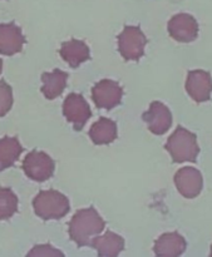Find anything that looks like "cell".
I'll use <instances>...</instances> for the list:
<instances>
[{
	"label": "cell",
	"instance_id": "obj_10",
	"mask_svg": "<svg viewBox=\"0 0 212 257\" xmlns=\"http://www.w3.org/2000/svg\"><path fill=\"white\" fill-rule=\"evenodd\" d=\"M175 185L185 198H195L203 187L202 175L193 167H183L175 175Z\"/></svg>",
	"mask_w": 212,
	"mask_h": 257
},
{
	"label": "cell",
	"instance_id": "obj_6",
	"mask_svg": "<svg viewBox=\"0 0 212 257\" xmlns=\"http://www.w3.org/2000/svg\"><path fill=\"white\" fill-rule=\"evenodd\" d=\"M123 97V89L117 82L111 79H103L98 82L92 89V99L97 108L112 109L121 104Z\"/></svg>",
	"mask_w": 212,
	"mask_h": 257
},
{
	"label": "cell",
	"instance_id": "obj_3",
	"mask_svg": "<svg viewBox=\"0 0 212 257\" xmlns=\"http://www.w3.org/2000/svg\"><path fill=\"white\" fill-rule=\"evenodd\" d=\"M34 212L43 220H60L70 210L69 201L63 193L54 190L42 191L33 201Z\"/></svg>",
	"mask_w": 212,
	"mask_h": 257
},
{
	"label": "cell",
	"instance_id": "obj_11",
	"mask_svg": "<svg viewBox=\"0 0 212 257\" xmlns=\"http://www.w3.org/2000/svg\"><path fill=\"white\" fill-rule=\"evenodd\" d=\"M186 90L195 102L203 103L210 100L212 93V78L210 73L205 70L188 72Z\"/></svg>",
	"mask_w": 212,
	"mask_h": 257
},
{
	"label": "cell",
	"instance_id": "obj_15",
	"mask_svg": "<svg viewBox=\"0 0 212 257\" xmlns=\"http://www.w3.org/2000/svg\"><path fill=\"white\" fill-rule=\"evenodd\" d=\"M90 246L97 250L99 256L115 257L120 255L125 248V240L117 233L108 231L103 236L93 238Z\"/></svg>",
	"mask_w": 212,
	"mask_h": 257
},
{
	"label": "cell",
	"instance_id": "obj_19",
	"mask_svg": "<svg viewBox=\"0 0 212 257\" xmlns=\"http://www.w3.org/2000/svg\"><path fill=\"white\" fill-rule=\"evenodd\" d=\"M18 211V197L10 188L0 187V221L9 220Z\"/></svg>",
	"mask_w": 212,
	"mask_h": 257
},
{
	"label": "cell",
	"instance_id": "obj_9",
	"mask_svg": "<svg viewBox=\"0 0 212 257\" xmlns=\"http://www.w3.org/2000/svg\"><path fill=\"white\" fill-rule=\"evenodd\" d=\"M143 120L147 123V127L153 135L162 136L172 125V113L167 105L161 102H152L150 109L143 113Z\"/></svg>",
	"mask_w": 212,
	"mask_h": 257
},
{
	"label": "cell",
	"instance_id": "obj_1",
	"mask_svg": "<svg viewBox=\"0 0 212 257\" xmlns=\"http://www.w3.org/2000/svg\"><path fill=\"white\" fill-rule=\"evenodd\" d=\"M105 227V222L94 208L79 210L69 222L70 240L79 247L90 246L93 238L97 237Z\"/></svg>",
	"mask_w": 212,
	"mask_h": 257
},
{
	"label": "cell",
	"instance_id": "obj_17",
	"mask_svg": "<svg viewBox=\"0 0 212 257\" xmlns=\"http://www.w3.org/2000/svg\"><path fill=\"white\" fill-rule=\"evenodd\" d=\"M89 137L94 145H110L117 138V124L112 119L100 118L90 127Z\"/></svg>",
	"mask_w": 212,
	"mask_h": 257
},
{
	"label": "cell",
	"instance_id": "obj_14",
	"mask_svg": "<svg viewBox=\"0 0 212 257\" xmlns=\"http://www.w3.org/2000/svg\"><path fill=\"white\" fill-rule=\"evenodd\" d=\"M59 54L70 67L78 68L82 63L89 59V48L82 40L72 39L63 43Z\"/></svg>",
	"mask_w": 212,
	"mask_h": 257
},
{
	"label": "cell",
	"instance_id": "obj_7",
	"mask_svg": "<svg viewBox=\"0 0 212 257\" xmlns=\"http://www.w3.org/2000/svg\"><path fill=\"white\" fill-rule=\"evenodd\" d=\"M63 114L68 122L73 124L75 131H80L85 125L92 112L84 98L78 93H70L63 103Z\"/></svg>",
	"mask_w": 212,
	"mask_h": 257
},
{
	"label": "cell",
	"instance_id": "obj_23",
	"mask_svg": "<svg viewBox=\"0 0 212 257\" xmlns=\"http://www.w3.org/2000/svg\"><path fill=\"white\" fill-rule=\"evenodd\" d=\"M211 256H212V246H211Z\"/></svg>",
	"mask_w": 212,
	"mask_h": 257
},
{
	"label": "cell",
	"instance_id": "obj_22",
	"mask_svg": "<svg viewBox=\"0 0 212 257\" xmlns=\"http://www.w3.org/2000/svg\"><path fill=\"white\" fill-rule=\"evenodd\" d=\"M2 70H3V60L0 59V74H2Z\"/></svg>",
	"mask_w": 212,
	"mask_h": 257
},
{
	"label": "cell",
	"instance_id": "obj_2",
	"mask_svg": "<svg viewBox=\"0 0 212 257\" xmlns=\"http://www.w3.org/2000/svg\"><path fill=\"white\" fill-rule=\"evenodd\" d=\"M165 148L175 163L196 162L200 153L197 140L192 132L183 127H177L166 142Z\"/></svg>",
	"mask_w": 212,
	"mask_h": 257
},
{
	"label": "cell",
	"instance_id": "obj_21",
	"mask_svg": "<svg viewBox=\"0 0 212 257\" xmlns=\"http://www.w3.org/2000/svg\"><path fill=\"white\" fill-rule=\"evenodd\" d=\"M28 256H63V252L59 250H55L50 245H39L35 246L32 251H29Z\"/></svg>",
	"mask_w": 212,
	"mask_h": 257
},
{
	"label": "cell",
	"instance_id": "obj_20",
	"mask_svg": "<svg viewBox=\"0 0 212 257\" xmlns=\"http://www.w3.org/2000/svg\"><path fill=\"white\" fill-rule=\"evenodd\" d=\"M13 105V90L8 83L0 80V117H4Z\"/></svg>",
	"mask_w": 212,
	"mask_h": 257
},
{
	"label": "cell",
	"instance_id": "obj_12",
	"mask_svg": "<svg viewBox=\"0 0 212 257\" xmlns=\"http://www.w3.org/2000/svg\"><path fill=\"white\" fill-rule=\"evenodd\" d=\"M25 38L22 29L14 23L0 24V53L3 55H14L22 52Z\"/></svg>",
	"mask_w": 212,
	"mask_h": 257
},
{
	"label": "cell",
	"instance_id": "obj_5",
	"mask_svg": "<svg viewBox=\"0 0 212 257\" xmlns=\"http://www.w3.org/2000/svg\"><path fill=\"white\" fill-rule=\"evenodd\" d=\"M54 161L44 152L33 151L28 153L23 162V170L30 180L35 182L48 181L54 173Z\"/></svg>",
	"mask_w": 212,
	"mask_h": 257
},
{
	"label": "cell",
	"instance_id": "obj_4",
	"mask_svg": "<svg viewBox=\"0 0 212 257\" xmlns=\"http://www.w3.org/2000/svg\"><path fill=\"white\" fill-rule=\"evenodd\" d=\"M147 38L140 27H126L118 35V50L126 60H140L145 54Z\"/></svg>",
	"mask_w": 212,
	"mask_h": 257
},
{
	"label": "cell",
	"instance_id": "obj_18",
	"mask_svg": "<svg viewBox=\"0 0 212 257\" xmlns=\"http://www.w3.org/2000/svg\"><path fill=\"white\" fill-rule=\"evenodd\" d=\"M23 152V147L18 138L4 137L0 140V172L12 167Z\"/></svg>",
	"mask_w": 212,
	"mask_h": 257
},
{
	"label": "cell",
	"instance_id": "obj_13",
	"mask_svg": "<svg viewBox=\"0 0 212 257\" xmlns=\"http://www.w3.org/2000/svg\"><path fill=\"white\" fill-rule=\"evenodd\" d=\"M186 241L178 232H167L156 240L153 251L160 257H177L186 250Z\"/></svg>",
	"mask_w": 212,
	"mask_h": 257
},
{
	"label": "cell",
	"instance_id": "obj_16",
	"mask_svg": "<svg viewBox=\"0 0 212 257\" xmlns=\"http://www.w3.org/2000/svg\"><path fill=\"white\" fill-rule=\"evenodd\" d=\"M68 74L60 69H54L50 73L42 75V93L47 99H54L59 97L67 85Z\"/></svg>",
	"mask_w": 212,
	"mask_h": 257
},
{
	"label": "cell",
	"instance_id": "obj_8",
	"mask_svg": "<svg viewBox=\"0 0 212 257\" xmlns=\"http://www.w3.org/2000/svg\"><path fill=\"white\" fill-rule=\"evenodd\" d=\"M167 29L171 37L180 43L193 42L198 34V24L196 19L192 15L185 13L171 18Z\"/></svg>",
	"mask_w": 212,
	"mask_h": 257
}]
</instances>
